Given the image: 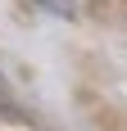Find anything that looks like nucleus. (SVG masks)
I'll return each instance as SVG.
<instances>
[{"label": "nucleus", "mask_w": 127, "mask_h": 131, "mask_svg": "<svg viewBox=\"0 0 127 131\" xmlns=\"http://www.w3.org/2000/svg\"><path fill=\"white\" fill-rule=\"evenodd\" d=\"M37 5H46V9H50V14H63V18L73 14V5H68V0H37Z\"/></svg>", "instance_id": "nucleus-1"}]
</instances>
